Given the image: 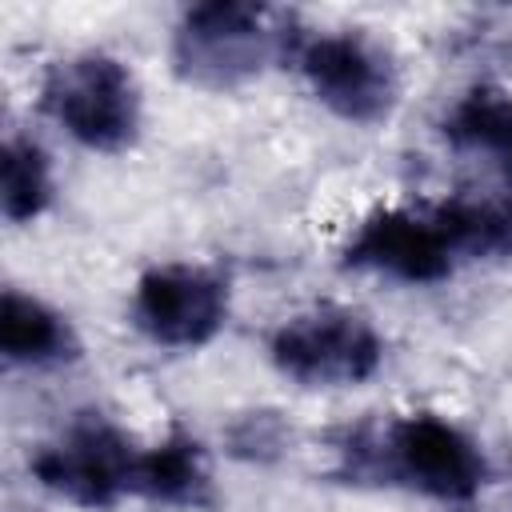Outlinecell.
<instances>
[{
  "label": "cell",
  "mask_w": 512,
  "mask_h": 512,
  "mask_svg": "<svg viewBox=\"0 0 512 512\" xmlns=\"http://www.w3.org/2000/svg\"><path fill=\"white\" fill-rule=\"evenodd\" d=\"M268 356L276 372L300 388H356L380 372L384 340L364 312L344 304H316L288 316L272 332Z\"/></svg>",
  "instance_id": "6"
},
{
  "label": "cell",
  "mask_w": 512,
  "mask_h": 512,
  "mask_svg": "<svg viewBox=\"0 0 512 512\" xmlns=\"http://www.w3.org/2000/svg\"><path fill=\"white\" fill-rule=\"evenodd\" d=\"M28 472L40 488L76 508H112L140 496L144 448L120 424L84 412L32 452Z\"/></svg>",
  "instance_id": "5"
},
{
  "label": "cell",
  "mask_w": 512,
  "mask_h": 512,
  "mask_svg": "<svg viewBox=\"0 0 512 512\" xmlns=\"http://www.w3.org/2000/svg\"><path fill=\"white\" fill-rule=\"evenodd\" d=\"M228 276L208 264H156L132 288V324L160 348H204L228 324Z\"/></svg>",
  "instance_id": "8"
},
{
  "label": "cell",
  "mask_w": 512,
  "mask_h": 512,
  "mask_svg": "<svg viewBox=\"0 0 512 512\" xmlns=\"http://www.w3.org/2000/svg\"><path fill=\"white\" fill-rule=\"evenodd\" d=\"M308 32L296 16L272 4L208 0L180 12L172 28V72L204 92H232L260 80L268 68L296 60Z\"/></svg>",
  "instance_id": "2"
},
{
  "label": "cell",
  "mask_w": 512,
  "mask_h": 512,
  "mask_svg": "<svg viewBox=\"0 0 512 512\" xmlns=\"http://www.w3.org/2000/svg\"><path fill=\"white\" fill-rule=\"evenodd\" d=\"M44 116L88 152H128L144 124L136 72L100 48L72 52L48 64L40 80Z\"/></svg>",
  "instance_id": "4"
},
{
  "label": "cell",
  "mask_w": 512,
  "mask_h": 512,
  "mask_svg": "<svg viewBox=\"0 0 512 512\" xmlns=\"http://www.w3.org/2000/svg\"><path fill=\"white\" fill-rule=\"evenodd\" d=\"M444 136L456 148L496 156L512 172V96L500 88H472L448 108Z\"/></svg>",
  "instance_id": "12"
},
{
  "label": "cell",
  "mask_w": 512,
  "mask_h": 512,
  "mask_svg": "<svg viewBox=\"0 0 512 512\" xmlns=\"http://www.w3.org/2000/svg\"><path fill=\"white\" fill-rule=\"evenodd\" d=\"M512 248V212L496 204L452 200L436 208H380L356 224L340 248L344 268L376 272L400 284H440L460 256Z\"/></svg>",
  "instance_id": "1"
},
{
  "label": "cell",
  "mask_w": 512,
  "mask_h": 512,
  "mask_svg": "<svg viewBox=\"0 0 512 512\" xmlns=\"http://www.w3.org/2000/svg\"><path fill=\"white\" fill-rule=\"evenodd\" d=\"M292 64L308 92L344 124H384L400 104V68L368 32H308Z\"/></svg>",
  "instance_id": "7"
},
{
  "label": "cell",
  "mask_w": 512,
  "mask_h": 512,
  "mask_svg": "<svg viewBox=\"0 0 512 512\" xmlns=\"http://www.w3.org/2000/svg\"><path fill=\"white\" fill-rule=\"evenodd\" d=\"M56 180L48 152L20 132L4 136L0 148V212L8 224H32L52 208Z\"/></svg>",
  "instance_id": "11"
},
{
  "label": "cell",
  "mask_w": 512,
  "mask_h": 512,
  "mask_svg": "<svg viewBox=\"0 0 512 512\" xmlns=\"http://www.w3.org/2000/svg\"><path fill=\"white\" fill-rule=\"evenodd\" d=\"M0 356L16 368H56L80 356V336L64 312L32 292L4 288L0 300Z\"/></svg>",
  "instance_id": "9"
},
{
  "label": "cell",
  "mask_w": 512,
  "mask_h": 512,
  "mask_svg": "<svg viewBox=\"0 0 512 512\" xmlns=\"http://www.w3.org/2000/svg\"><path fill=\"white\" fill-rule=\"evenodd\" d=\"M136 500L164 504V508H208L212 472H208L204 448L180 428L168 432L160 444H148Z\"/></svg>",
  "instance_id": "10"
},
{
  "label": "cell",
  "mask_w": 512,
  "mask_h": 512,
  "mask_svg": "<svg viewBox=\"0 0 512 512\" xmlns=\"http://www.w3.org/2000/svg\"><path fill=\"white\" fill-rule=\"evenodd\" d=\"M344 464L352 480H384L440 504H468L488 484L480 444L436 412H408L352 432Z\"/></svg>",
  "instance_id": "3"
}]
</instances>
